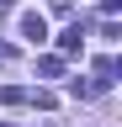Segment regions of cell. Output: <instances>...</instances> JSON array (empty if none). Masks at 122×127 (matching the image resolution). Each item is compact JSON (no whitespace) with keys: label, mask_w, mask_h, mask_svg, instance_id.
I'll return each instance as SVG.
<instances>
[{"label":"cell","mask_w":122,"mask_h":127,"mask_svg":"<svg viewBox=\"0 0 122 127\" xmlns=\"http://www.w3.org/2000/svg\"><path fill=\"white\" fill-rule=\"evenodd\" d=\"M5 58H11V42H0V64H5Z\"/></svg>","instance_id":"6"},{"label":"cell","mask_w":122,"mask_h":127,"mask_svg":"<svg viewBox=\"0 0 122 127\" xmlns=\"http://www.w3.org/2000/svg\"><path fill=\"white\" fill-rule=\"evenodd\" d=\"M69 95L74 101H90V95H96V79H69Z\"/></svg>","instance_id":"3"},{"label":"cell","mask_w":122,"mask_h":127,"mask_svg":"<svg viewBox=\"0 0 122 127\" xmlns=\"http://www.w3.org/2000/svg\"><path fill=\"white\" fill-rule=\"evenodd\" d=\"M21 37L32 42V48H42V42H48V21H42L37 11H27V16H21Z\"/></svg>","instance_id":"1"},{"label":"cell","mask_w":122,"mask_h":127,"mask_svg":"<svg viewBox=\"0 0 122 127\" xmlns=\"http://www.w3.org/2000/svg\"><path fill=\"white\" fill-rule=\"evenodd\" d=\"M0 127H5V122H0Z\"/></svg>","instance_id":"8"},{"label":"cell","mask_w":122,"mask_h":127,"mask_svg":"<svg viewBox=\"0 0 122 127\" xmlns=\"http://www.w3.org/2000/svg\"><path fill=\"white\" fill-rule=\"evenodd\" d=\"M11 5H16V0H0V11H11Z\"/></svg>","instance_id":"7"},{"label":"cell","mask_w":122,"mask_h":127,"mask_svg":"<svg viewBox=\"0 0 122 127\" xmlns=\"http://www.w3.org/2000/svg\"><path fill=\"white\" fill-rule=\"evenodd\" d=\"M27 101V90H16V85H0V106H21Z\"/></svg>","instance_id":"4"},{"label":"cell","mask_w":122,"mask_h":127,"mask_svg":"<svg viewBox=\"0 0 122 127\" xmlns=\"http://www.w3.org/2000/svg\"><path fill=\"white\" fill-rule=\"evenodd\" d=\"M37 74H48V79H58V74H64V58H53V53H42V58H37Z\"/></svg>","instance_id":"2"},{"label":"cell","mask_w":122,"mask_h":127,"mask_svg":"<svg viewBox=\"0 0 122 127\" xmlns=\"http://www.w3.org/2000/svg\"><path fill=\"white\" fill-rule=\"evenodd\" d=\"M58 48H64V53H80V27H69L64 37H58Z\"/></svg>","instance_id":"5"}]
</instances>
